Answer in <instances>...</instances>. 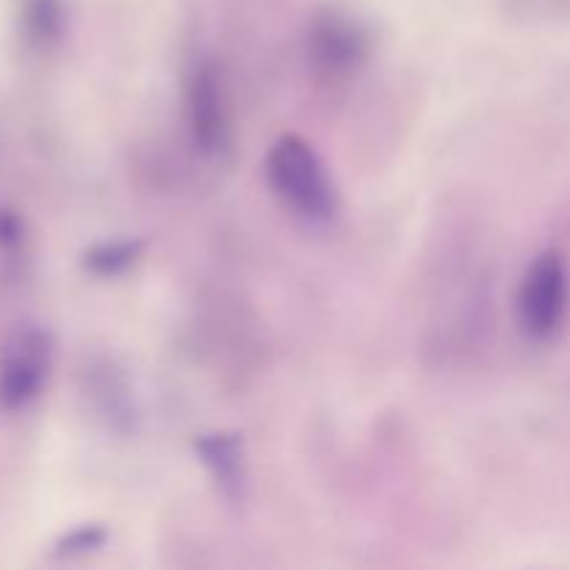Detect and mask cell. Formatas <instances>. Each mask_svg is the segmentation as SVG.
Listing matches in <instances>:
<instances>
[{
	"label": "cell",
	"mask_w": 570,
	"mask_h": 570,
	"mask_svg": "<svg viewBox=\"0 0 570 570\" xmlns=\"http://www.w3.org/2000/svg\"><path fill=\"white\" fill-rule=\"evenodd\" d=\"M28 226L20 212L9 204H0V265L17 267L26 259Z\"/></svg>",
	"instance_id": "10"
},
{
	"label": "cell",
	"mask_w": 570,
	"mask_h": 570,
	"mask_svg": "<svg viewBox=\"0 0 570 570\" xmlns=\"http://www.w3.org/2000/svg\"><path fill=\"white\" fill-rule=\"evenodd\" d=\"M145 254V243L137 237L126 239H104V243H95L83 250L81 262L87 267V273L98 278H115L122 276L126 271H131Z\"/></svg>",
	"instance_id": "9"
},
{
	"label": "cell",
	"mask_w": 570,
	"mask_h": 570,
	"mask_svg": "<svg viewBox=\"0 0 570 570\" xmlns=\"http://www.w3.org/2000/svg\"><path fill=\"white\" fill-rule=\"evenodd\" d=\"M304 50L312 76L328 87H340L356 81L371 65L373 33L354 11L323 6L309 17Z\"/></svg>",
	"instance_id": "2"
},
{
	"label": "cell",
	"mask_w": 570,
	"mask_h": 570,
	"mask_svg": "<svg viewBox=\"0 0 570 570\" xmlns=\"http://www.w3.org/2000/svg\"><path fill=\"white\" fill-rule=\"evenodd\" d=\"M195 456L209 473L220 499L232 507H243L250 490V468L245 440L239 432H204L193 443Z\"/></svg>",
	"instance_id": "6"
},
{
	"label": "cell",
	"mask_w": 570,
	"mask_h": 570,
	"mask_svg": "<svg viewBox=\"0 0 570 570\" xmlns=\"http://www.w3.org/2000/svg\"><path fill=\"white\" fill-rule=\"evenodd\" d=\"M78 379H81V395L111 432H128L134 426L137 410H134L131 387L109 356H89Z\"/></svg>",
	"instance_id": "7"
},
{
	"label": "cell",
	"mask_w": 570,
	"mask_h": 570,
	"mask_svg": "<svg viewBox=\"0 0 570 570\" xmlns=\"http://www.w3.org/2000/svg\"><path fill=\"white\" fill-rule=\"evenodd\" d=\"M109 540V532L100 523H81V527L70 529V532L61 534L53 543V557L59 560H78V557H87L100 551Z\"/></svg>",
	"instance_id": "11"
},
{
	"label": "cell",
	"mask_w": 570,
	"mask_h": 570,
	"mask_svg": "<svg viewBox=\"0 0 570 570\" xmlns=\"http://www.w3.org/2000/svg\"><path fill=\"white\" fill-rule=\"evenodd\" d=\"M570 309V267L562 250L546 248L529 262L515 295L518 328L532 343H551Z\"/></svg>",
	"instance_id": "4"
},
{
	"label": "cell",
	"mask_w": 570,
	"mask_h": 570,
	"mask_svg": "<svg viewBox=\"0 0 570 570\" xmlns=\"http://www.w3.org/2000/svg\"><path fill=\"white\" fill-rule=\"evenodd\" d=\"M56 360V340L39 323H17L0 340V412L20 415L42 399Z\"/></svg>",
	"instance_id": "3"
},
{
	"label": "cell",
	"mask_w": 570,
	"mask_h": 570,
	"mask_svg": "<svg viewBox=\"0 0 570 570\" xmlns=\"http://www.w3.org/2000/svg\"><path fill=\"white\" fill-rule=\"evenodd\" d=\"M14 31L22 50L33 59H50L70 33L67 0H17Z\"/></svg>",
	"instance_id": "8"
},
{
	"label": "cell",
	"mask_w": 570,
	"mask_h": 570,
	"mask_svg": "<svg viewBox=\"0 0 570 570\" xmlns=\"http://www.w3.org/2000/svg\"><path fill=\"white\" fill-rule=\"evenodd\" d=\"M518 9L532 11V14H560L570 11V0H512Z\"/></svg>",
	"instance_id": "12"
},
{
	"label": "cell",
	"mask_w": 570,
	"mask_h": 570,
	"mask_svg": "<svg viewBox=\"0 0 570 570\" xmlns=\"http://www.w3.org/2000/svg\"><path fill=\"white\" fill-rule=\"evenodd\" d=\"M265 176L287 212L309 226H326L340 212V193L326 161L298 134H284L271 145Z\"/></svg>",
	"instance_id": "1"
},
{
	"label": "cell",
	"mask_w": 570,
	"mask_h": 570,
	"mask_svg": "<svg viewBox=\"0 0 570 570\" xmlns=\"http://www.w3.org/2000/svg\"><path fill=\"white\" fill-rule=\"evenodd\" d=\"M184 117L195 150L212 161H226L234 148L232 109L220 67L200 56L184 78Z\"/></svg>",
	"instance_id": "5"
}]
</instances>
